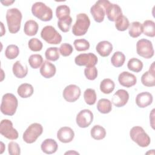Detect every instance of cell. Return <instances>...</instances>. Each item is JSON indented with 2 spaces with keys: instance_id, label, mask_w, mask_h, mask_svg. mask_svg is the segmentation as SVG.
Listing matches in <instances>:
<instances>
[{
  "instance_id": "6da1fadb",
  "label": "cell",
  "mask_w": 155,
  "mask_h": 155,
  "mask_svg": "<svg viewBox=\"0 0 155 155\" xmlns=\"http://www.w3.org/2000/svg\"><path fill=\"white\" fill-rule=\"evenodd\" d=\"M22 13L16 8L8 9L6 13V21L10 33H16L21 28L22 21Z\"/></svg>"
},
{
  "instance_id": "7a4b0ae2",
  "label": "cell",
  "mask_w": 155,
  "mask_h": 155,
  "mask_svg": "<svg viewBox=\"0 0 155 155\" xmlns=\"http://www.w3.org/2000/svg\"><path fill=\"white\" fill-rule=\"evenodd\" d=\"M18 101L12 93H6L3 95L1 104V111L7 116H13L16 113Z\"/></svg>"
},
{
  "instance_id": "3957f363",
  "label": "cell",
  "mask_w": 155,
  "mask_h": 155,
  "mask_svg": "<svg viewBox=\"0 0 155 155\" xmlns=\"http://www.w3.org/2000/svg\"><path fill=\"white\" fill-rule=\"evenodd\" d=\"M130 136L132 140L141 147H147L151 142L150 136L145 133L143 128L139 126L133 127L130 130Z\"/></svg>"
},
{
  "instance_id": "277c9868",
  "label": "cell",
  "mask_w": 155,
  "mask_h": 155,
  "mask_svg": "<svg viewBox=\"0 0 155 155\" xmlns=\"http://www.w3.org/2000/svg\"><path fill=\"white\" fill-rule=\"evenodd\" d=\"M90 25L89 17L85 13H79L76 16V21L72 27L74 35L80 36L84 35L88 31Z\"/></svg>"
},
{
  "instance_id": "5b68a950",
  "label": "cell",
  "mask_w": 155,
  "mask_h": 155,
  "mask_svg": "<svg viewBox=\"0 0 155 155\" xmlns=\"http://www.w3.org/2000/svg\"><path fill=\"white\" fill-rule=\"evenodd\" d=\"M32 14L42 21H49L53 18L51 8L42 2H36L31 7Z\"/></svg>"
},
{
  "instance_id": "8992f818",
  "label": "cell",
  "mask_w": 155,
  "mask_h": 155,
  "mask_svg": "<svg viewBox=\"0 0 155 155\" xmlns=\"http://www.w3.org/2000/svg\"><path fill=\"white\" fill-rule=\"evenodd\" d=\"M110 4L109 1L99 0L91 7L90 13L96 22H102L104 21L106 9Z\"/></svg>"
},
{
  "instance_id": "52a82bcc",
  "label": "cell",
  "mask_w": 155,
  "mask_h": 155,
  "mask_svg": "<svg viewBox=\"0 0 155 155\" xmlns=\"http://www.w3.org/2000/svg\"><path fill=\"white\" fill-rule=\"evenodd\" d=\"M43 132L42 126L39 123L31 124L24 131L22 139L27 143H32L42 134Z\"/></svg>"
},
{
  "instance_id": "ba28073f",
  "label": "cell",
  "mask_w": 155,
  "mask_h": 155,
  "mask_svg": "<svg viewBox=\"0 0 155 155\" xmlns=\"http://www.w3.org/2000/svg\"><path fill=\"white\" fill-rule=\"evenodd\" d=\"M41 38L50 44H58L62 41V36L51 25L44 27L41 32Z\"/></svg>"
},
{
  "instance_id": "9c48e42d",
  "label": "cell",
  "mask_w": 155,
  "mask_h": 155,
  "mask_svg": "<svg viewBox=\"0 0 155 155\" xmlns=\"http://www.w3.org/2000/svg\"><path fill=\"white\" fill-rule=\"evenodd\" d=\"M136 51L138 55L145 59L151 58L154 53L152 42L144 38L140 39L137 42Z\"/></svg>"
},
{
  "instance_id": "30bf717a",
  "label": "cell",
  "mask_w": 155,
  "mask_h": 155,
  "mask_svg": "<svg viewBox=\"0 0 155 155\" xmlns=\"http://www.w3.org/2000/svg\"><path fill=\"white\" fill-rule=\"evenodd\" d=\"M0 133L5 137L15 140L18 138V133L16 129L13 127V124L8 119H3L1 122Z\"/></svg>"
},
{
  "instance_id": "8fae6325",
  "label": "cell",
  "mask_w": 155,
  "mask_h": 155,
  "mask_svg": "<svg viewBox=\"0 0 155 155\" xmlns=\"http://www.w3.org/2000/svg\"><path fill=\"white\" fill-rule=\"evenodd\" d=\"M97 56L92 53H82L77 56L74 59V62L79 66H85L86 67H93L97 63Z\"/></svg>"
},
{
  "instance_id": "7c38bea8",
  "label": "cell",
  "mask_w": 155,
  "mask_h": 155,
  "mask_svg": "<svg viewBox=\"0 0 155 155\" xmlns=\"http://www.w3.org/2000/svg\"><path fill=\"white\" fill-rule=\"evenodd\" d=\"M93 114L88 109H84L79 111L77 114L76 121L77 125L81 128L88 127L93 122Z\"/></svg>"
},
{
  "instance_id": "4fadbf2b",
  "label": "cell",
  "mask_w": 155,
  "mask_h": 155,
  "mask_svg": "<svg viewBox=\"0 0 155 155\" xmlns=\"http://www.w3.org/2000/svg\"><path fill=\"white\" fill-rule=\"evenodd\" d=\"M62 94L66 101L68 102H74L79 98L81 95V89L76 85L70 84L64 88Z\"/></svg>"
},
{
  "instance_id": "5bb4252c",
  "label": "cell",
  "mask_w": 155,
  "mask_h": 155,
  "mask_svg": "<svg viewBox=\"0 0 155 155\" xmlns=\"http://www.w3.org/2000/svg\"><path fill=\"white\" fill-rule=\"evenodd\" d=\"M129 99V94L124 89L118 90L113 96L111 102L116 107H122L126 105Z\"/></svg>"
},
{
  "instance_id": "9a60e30c",
  "label": "cell",
  "mask_w": 155,
  "mask_h": 155,
  "mask_svg": "<svg viewBox=\"0 0 155 155\" xmlns=\"http://www.w3.org/2000/svg\"><path fill=\"white\" fill-rule=\"evenodd\" d=\"M118 81L121 85L130 88L136 84L137 79L133 74L128 71H123L119 74Z\"/></svg>"
},
{
  "instance_id": "2e32d148",
  "label": "cell",
  "mask_w": 155,
  "mask_h": 155,
  "mask_svg": "<svg viewBox=\"0 0 155 155\" xmlns=\"http://www.w3.org/2000/svg\"><path fill=\"white\" fill-rule=\"evenodd\" d=\"M74 137L73 130L68 127H61L57 132L58 140L62 143H69L71 142Z\"/></svg>"
},
{
  "instance_id": "e0dca14e",
  "label": "cell",
  "mask_w": 155,
  "mask_h": 155,
  "mask_svg": "<svg viewBox=\"0 0 155 155\" xmlns=\"http://www.w3.org/2000/svg\"><path fill=\"white\" fill-rule=\"evenodd\" d=\"M154 63V62L152 63L149 70L144 73L141 77V82L145 87H153L155 85Z\"/></svg>"
},
{
  "instance_id": "ac0fdd59",
  "label": "cell",
  "mask_w": 155,
  "mask_h": 155,
  "mask_svg": "<svg viewBox=\"0 0 155 155\" xmlns=\"http://www.w3.org/2000/svg\"><path fill=\"white\" fill-rule=\"evenodd\" d=\"M152 94L147 91L139 93L136 97V104L140 108H145L153 102Z\"/></svg>"
},
{
  "instance_id": "d6986e66",
  "label": "cell",
  "mask_w": 155,
  "mask_h": 155,
  "mask_svg": "<svg viewBox=\"0 0 155 155\" xmlns=\"http://www.w3.org/2000/svg\"><path fill=\"white\" fill-rule=\"evenodd\" d=\"M107 18L110 21H116L118 17L122 15L121 8L116 4L111 3L107 8L105 11Z\"/></svg>"
},
{
  "instance_id": "ffe728a7",
  "label": "cell",
  "mask_w": 155,
  "mask_h": 155,
  "mask_svg": "<svg viewBox=\"0 0 155 155\" xmlns=\"http://www.w3.org/2000/svg\"><path fill=\"white\" fill-rule=\"evenodd\" d=\"M56 71L55 65L48 61H44L40 68V73L45 78H52L54 76Z\"/></svg>"
},
{
  "instance_id": "44dd1931",
  "label": "cell",
  "mask_w": 155,
  "mask_h": 155,
  "mask_svg": "<svg viewBox=\"0 0 155 155\" xmlns=\"http://www.w3.org/2000/svg\"><path fill=\"white\" fill-rule=\"evenodd\" d=\"M96 50L100 56L102 57H107L111 53L113 50V45L109 41H102L97 44Z\"/></svg>"
},
{
  "instance_id": "7402d4cb",
  "label": "cell",
  "mask_w": 155,
  "mask_h": 155,
  "mask_svg": "<svg viewBox=\"0 0 155 155\" xmlns=\"http://www.w3.org/2000/svg\"><path fill=\"white\" fill-rule=\"evenodd\" d=\"M41 148L42 151L45 154H51L54 153L57 151L58 145L54 139H46L42 142Z\"/></svg>"
},
{
  "instance_id": "603a6c76",
  "label": "cell",
  "mask_w": 155,
  "mask_h": 155,
  "mask_svg": "<svg viewBox=\"0 0 155 155\" xmlns=\"http://www.w3.org/2000/svg\"><path fill=\"white\" fill-rule=\"evenodd\" d=\"M34 90L33 86L27 83L22 84L19 86L17 90L18 95L22 98H28L33 93Z\"/></svg>"
},
{
  "instance_id": "cb8c5ba5",
  "label": "cell",
  "mask_w": 155,
  "mask_h": 155,
  "mask_svg": "<svg viewBox=\"0 0 155 155\" xmlns=\"http://www.w3.org/2000/svg\"><path fill=\"white\" fill-rule=\"evenodd\" d=\"M14 75L18 78H24L28 73V68L26 65L25 67L22 65L19 61H16L13 65L12 68Z\"/></svg>"
},
{
  "instance_id": "d4e9b609",
  "label": "cell",
  "mask_w": 155,
  "mask_h": 155,
  "mask_svg": "<svg viewBox=\"0 0 155 155\" xmlns=\"http://www.w3.org/2000/svg\"><path fill=\"white\" fill-rule=\"evenodd\" d=\"M39 28L38 23L34 20H28L26 21L24 27V31L25 34L29 36H35Z\"/></svg>"
},
{
  "instance_id": "484cf974",
  "label": "cell",
  "mask_w": 155,
  "mask_h": 155,
  "mask_svg": "<svg viewBox=\"0 0 155 155\" xmlns=\"http://www.w3.org/2000/svg\"><path fill=\"white\" fill-rule=\"evenodd\" d=\"M97 110L102 114L109 113L112 110L111 102L108 99L102 98L99 100L97 104Z\"/></svg>"
},
{
  "instance_id": "4316f807",
  "label": "cell",
  "mask_w": 155,
  "mask_h": 155,
  "mask_svg": "<svg viewBox=\"0 0 155 155\" xmlns=\"http://www.w3.org/2000/svg\"><path fill=\"white\" fill-rule=\"evenodd\" d=\"M142 32L149 37H154L155 36V23L151 20H147L142 24Z\"/></svg>"
},
{
  "instance_id": "83f0119b",
  "label": "cell",
  "mask_w": 155,
  "mask_h": 155,
  "mask_svg": "<svg viewBox=\"0 0 155 155\" xmlns=\"http://www.w3.org/2000/svg\"><path fill=\"white\" fill-rule=\"evenodd\" d=\"M115 84L113 80L109 78L103 79L100 84V90L104 94H110L114 89Z\"/></svg>"
},
{
  "instance_id": "f1b7e54d",
  "label": "cell",
  "mask_w": 155,
  "mask_h": 155,
  "mask_svg": "<svg viewBox=\"0 0 155 155\" xmlns=\"http://www.w3.org/2000/svg\"><path fill=\"white\" fill-rule=\"evenodd\" d=\"M128 33L131 37L136 38L139 37L142 33V24L137 21H134L129 25Z\"/></svg>"
},
{
  "instance_id": "f546056e",
  "label": "cell",
  "mask_w": 155,
  "mask_h": 155,
  "mask_svg": "<svg viewBox=\"0 0 155 155\" xmlns=\"http://www.w3.org/2000/svg\"><path fill=\"white\" fill-rule=\"evenodd\" d=\"M90 134L94 139L101 140L105 137L106 131L103 127L99 125H96L91 129Z\"/></svg>"
},
{
  "instance_id": "4dcf8cb0",
  "label": "cell",
  "mask_w": 155,
  "mask_h": 155,
  "mask_svg": "<svg viewBox=\"0 0 155 155\" xmlns=\"http://www.w3.org/2000/svg\"><path fill=\"white\" fill-rule=\"evenodd\" d=\"M125 61V56L121 51H116L111 58V62L115 67H122Z\"/></svg>"
},
{
  "instance_id": "1f68e13d",
  "label": "cell",
  "mask_w": 155,
  "mask_h": 155,
  "mask_svg": "<svg viewBox=\"0 0 155 155\" xmlns=\"http://www.w3.org/2000/svg\"><path fill=\"white\" fill-rule=\"evenodd\" d=\"M128 68L134 72L139 73L140 72L143 68V63L139 59L133 58H131L127 64Z\"/></svg>"
},
{
  "instance_id": "d6a6232c",
  "label": "cell",
  "mask_w": 155,
  "mask_h": 155,
  "mask_svg": "<svg viewBox=\"0 0 155 155\" xmlns=\"http://www.w3.org/2000/svg\"><path fill=\"white\" fill-rule=\"evenodd\" d=\"M130 22L128 18L124 16L120 15L115 21V27L116 29L119 31H125L129 27Z\"/></svg>"
},
{
  "instance_id": "836d02e7",
  "label": "cell",
  "mask_w": 155,
  "mask_h": 155,
  "mask_svg": "<svg viewBox=\"0 0 155 155\" xmlns=\"http://www.w3.org/2000/svg\"><path fill=\"white\" fill-rule=\"evenodd\" d=\"M84 97L86 104L90 105H94L97 99L95 90L92 88H87L84 91Z\"/></svg>"
},
{
  "instance_id": "e575fe53",
  "label": "cell",
  "mask_w": 155,
  "mask_h": 155,
  "mask_svg": "<svg viewBox=\"0 0 155 155\" xmlns=\"http://www.w3.org/2000/svg\"><path fill=\"white\" fill-rule=\"evenodd\" d=\"M19 53V49L16 45L11 44L7 47L5 50V56L8 59H15Z\"/></svg>"
},
{
  "instance_id": "d590c367",
  "label": "cell",
  "mask_w": 155,
  "mask_h": 155,
  "mask_svg": "<svg viewBox=\"0 0 155 155\" xmlns=\"http://www.w3.org/2000/svg\"><path fill=\"white\" fill-rule=\"evenodd\" d=\"M71 22L72 18L70 16H68L65 18L59 19L58 22V26L62 31L66 33L69 31Z\"/></svg>"
},
{
  "instance_id": "8d00e7d4",
  "label": "cell",
  "mask_w": 155,
  "mask_h": 155,
  "mask_svg": "<svg viewBox=\"0 0 155 155\" xmlns=\"http://www.w3.org/2000/svg\"><path fill=\"white\" fill-rule=\"evenodd\" d=\"M28 63L32 68L37 69L43 63L42 56L39 54H31L28 58Z\"/></svg>"
},
{
  "instance_id": "74e56055",
  "label": "cell",
  "mask_w": 155,
  "mask_h": 155,
  "mask_svg": "<svg viewBox=\"0 0 155 155\" xmlns=\"http://www.w3.org/2000/svg\"><path fill=\"white\" fill-rule=\"evenodd\" d=\"M45 56L47 60L56 61L59 58V49L58 47H49L45 52Z\"/></svg>"
},
{
  "instance_id": "f35d334b",
  "label": "cell",
  "mask_w": 155,
  "mask_h": 155,
  "mask_svg": "<svg viewBox=\"0 0 155 155\" xmlns=\"http://www.w3.org/2000/svg\"><path fill=\"white\" fill-rule=\"evenodd\" d=\"M70 8L66 5H60L56 7V15L59 19L65 18L70 16Z\"/></svg>"
},
{
  "instance_id": "ab89813d",
  "label": "cell",
  "mask_w": 155,
  "mask_h": 155,
  "mask_svg": "<svg viewBox=\"0 0 155 155\" xmlns=\"http://www.w3.org/2000/svg\"><path fill=\"white\" fill-rule=\"evenodd\" d=\"M74 48L78 51H86L90 48L89 42L85 39H79L74 40L73 42Z\"/></svg>"
},
{
  "instance_id": "60d3db41",
  "label": "cell",
  "mask_w": 155,
  "mask_h": 155,
  "mask_svg": "<svg viewBox=\"0 0 155 155\" xmlns=\"http://www.w3.org/2000/svg\"><path fill=\"white\" fill-rule=\"evenodd\" d=\"M28 46L29 48L33 51H39L42 48L43 44L42 42L36 38H31L28 42Z\"/></svg>"
},
{
  "instance_id": "b9f144b4",
  "label": "cell",
  "mask_w": 155,
  "mask_h": 155,
  "mask_svg": "<svg viewBox=\"0 0 155 155\" xmlns=\"http://www.w3.org/2000/svg\"><path fill=\"white\" fill-rule=\"evenodd\" d=\"M84 74L88 80H94L97 76V68L95 66L86 67L84 70Z\"/></svg>"
},
{
  "instance_id": "7bdbcfd3",
  "label": "cell",
  "mask_w": 155,
  "mask_h": 155,
  "mask_svg": "<svg viewBox=\"0 0 155 155\" xmlns=\"http://www.w3.org/2000/svg\"><path fill=\"white\" fill-rule=\"evenodd\" d=\"M59 50L60 51V54L62 56L65 57L70 56L72 53L73 48L71 45H70V44L64 43L61 45Z\"/></svg>"
},
{
  "instance_id": "ee69618b",
  "label": "cell",
  "mask_w": 155,
  "mask_h": 155,
  "mask_svg": "<svg viewBox=\"0 0 155 155\" xmlns=\"http://www.w3.org/2000/svg\"><path fill=\"white\" fill-rule=\"evenodd\" d=\"M8 150L10 155H19L21 154V148L19 144L13 141L8 143Z\"/></svg>"
},
{
  "instance_id": "f6af8a7d",
  "label": "cell",
  "mask_w": 155,
  "mask_h": 155,
  "mask_svg": "<svg viewBox=\"0 0 155 155\" xmlns=\"http://www.w3.org/2000/svg\"><path fill=\"white\" fill-rule=\"evenodd\" d=\"M154 109H153L152 111H151V113L150 114V121H151V127L153 129H154V124H153V122H154Z\"/></svg>"
},
{
  "instance_id": "bcb514c9",
  "label": "cell",
  "mask_w": 155,
  "mask_h": 155,
  "mask_svg": "<svg viewBox=\"0 0 155 155\" xmlns=\"http://www.w3.org/2000/svg\"><path fill=\"white\" fill-rule=\"evenodd\" d=\"M15 2V1H1V3H2L4 5H6V6H8L12 4H13V2Z\"/></svg>"
}]
</instances>
